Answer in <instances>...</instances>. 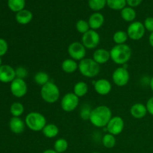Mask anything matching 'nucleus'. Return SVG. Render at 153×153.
<instances>
[{
    "label": "nucleus",
    "instance_id": "obj_1",
    "mask_svg": "<svg viewBox=\"0 0 153 153\" xmlns=\"http://www.w3.org/2000/svg\"><path fill=\"white\" fill-rule=\"evenodd\" d=\"M111 118L112 112L110 108L106 105H100L92 109L89 120L97 128H105Z\"/></svg>",
    "mask_w": 153,
    "mask_h": 153
},
{
    "label": "nucleus",
    "instance_id": "obj_2",
    "mask_svg": "<svg viewBox=\"0 0 153 153\" xmlns=\"http://www.w3.org/2000/svg\"><path fill=\"white\" fill-rule=\"evenodd\" d=\"M111 59L116 64L124 65L131 59V47L128 45L120 44L115 45L110 51Z\"/></svg>",
    "mask_w": 153,
    "mask_h": 153
},
{
    "label": "nucleus",
    "instance_id": "obj_3",
    "mask_svg": "<svg viewBox=\"0 0 153 153\" xmlns=\"http://www.w3.org/2000/svg\"><path fill=\"white\" fill-rule=\"evenodd\" d=\"M25 126L33 131H42L47 124L44 115L40 112L32 111L28 113L25 118Z\"/></svg>",
    "mask_w": 153,
    "mask_h": 153
},
{
    "label": "nucleus",
    "instance_id": "obj_4",
    "mask_svg": "<svg viewBox=\"0 0 153 153\" xmlns=\"http://www.w3.org/2000/svg\"><path fill=\"white\" fill-rule=\"evenodd\" d=\"M79 70L83 76L92 79L99 75L100 72V65L93 58H84L79 62Z\"/></svg>",
    "mask_w": 153,
    "mask_h": 153
},
{
    "label": "nucleus",
    "instance_id": "obj_5",
    "mask_svg": "<svg viewBox=\"0 0 153 153\" xmlns=\"http://www.w3.org/2000/svg\"><path fill=\"white\" fill-rule=\"evenodd\" d=\"M40 95L43 101L49 104H53L58 102L60 97L59 88L53 82L49 81L48 83L41 87Z\"/></svg>",
    "mask_w": 153,
    "mask_h": 153
},
{
    "label": "nucleus",
    "instance_id": "obj_6",
    "mask_svg": "<svg viewBox=\"0 0 153 153\" xmlns=\"http://www.w3.org/2000/svg\"><path fill=\"white\" fill-rule=\"evenodd\" d=\"M126 32L128 38L132 40H139L143 37L146 29L143 22L140 21H134L128 25Z\"/></svg>",
    "mask_w": 153,
    "mask_h": 153
},
{
    "label": "nucleus",
    "instance_id": "obj_7",
    "mask_svg": "<svg viewBox=\"0 0 153 153\" xmlns=\"http://www.w3.org/2000/svg\"><path fill=\"white\" fill-rule=\"evenodd\" d=\"M79 104V98L74 93H67L61 101V107L65 112H72L76 110Z\"/></svg>",
    "mask_w": 153,
    "mask_h": 153
},
{
    "label": "nucleus",
    "instance_id": "obj_8",
    "mask_svg": "<svg viewBox=\"0 0 153 153\" xmlns=\"http://www.w3.org/2000/svg\"><path fill=\"white\" fill-rule=\"evenodd\" d=\"M82 43L86 49H95L100 43V34L95 30L90 29L88 32L82 34Z\"/></svg>",
    "mask_w": 153,
    "mask_h": 153
},
{
    "label": "nucleus",
    "instance_id": "obj_9",
    "mask_svg": "<svg viewBox=\"0 0 153 153\" xmlns=\"http://www.w3.org/2000/svg\"><path fill=\"white\" fill-rule=\"evenodd\" d=\"M86 49L82 42H73L69 45L67 52L70 58L76 61H81L85 58L87 52Z\"/></svg>",
    "mask_w": 153,
    "mask_h": 153
},
{
    "label": "nucleus",
    "instance_id": "obj_10",
    "mask_svg": "<svg viewBox=\"0 0 153 153\" xmlns=\"http://www.w3.org/2000/svg\"><path fill=\"white\" fill-rule=\"evenodd\" d=\"M112 80L117 86H126L130 80L129 72L124 67H117L112 74Z\"/></svg>",
    "mask_w": 153,
    "mask_h": 153
},
{
    "label": "nucleus",
    "instance_id": "obj_11",
    "mask_svg": "<svg viewBox=\"0 0 153 153\" xmlns=\"http://www.w3.org/2000/svg\"><path fill=\"white\" fill-rule=\"evenodd\" d=\"M10 92L13 97L16 98H22L25 97L28 92V86L24 79L16 78L10 83Z\"/></svg>",
    "mask_w": 153,
    "mask_h": 153
},
{
    "label": "nucleus",
    "instance_id": "obj_12",
    "mask_svg": "<svg viewBox=\"0 0 153 153\" xmlns=\"http://www.w3.org/2000/svg\"><path fill=\"white\" fill-rule=\"evenodd\" d=\"M124 128H125V122L123 119L119 116L112 117L106 126L108 133H110L114 136L120 134L123 131Z\"/></svg>",
    "mask_w": 153,
    "mask_h": 153
},
{
    "label": "nucleus",
    "instance_id": "obj_13",
    "mask_svg": "<svg viewBox=\"0 0 153 153\" xmlns=\"http://www.w3.org/2000/svg\"><path fill=\"white\" fill-rule=\"evenodd\" d=\"M15 79L16 72L11 66L2 64L0 67V82L2 83H11Z\"/></svg>",
    "mask_w": 153,
    "mask_h": 153
},
{
    "label": "nucleus",
    "instance_id": "obj_14",
    "mask_svg": "<svg viewBox=\"0 0 153 153\" xmlns=\"http://www.w3.org/2000/svg\"><path fill=\"white\" fill-rule=\"evenodd\" d=\"M111 89V83L105 79H99L94 83V90L97 94L101 96H106L109 94Z\"/></svg>",
    "mask_w": 153,
    "mask_h": 153
},
{
    "label": "nucleus",
    "instance_id": "obj_15",
    "mask_svg": "<svg viewBox=\"0 0 153 153\" xmlns=\"http://www.w3.org/2000/svg\"><path fill=\"white\" fill-rule=\"evenodd\" d=\"M104 22V16L100 12H94L90 16L89 19H88V23H89L91 29L95 30V31L100 29L103 25Z\"/></svg>",
    "mask_w": 153,
    "mask_h": 153
},
{
    "label": "nucleus",
    "instance_id": "obj_16",
    "mask_svg": "<svg viewBox=\"0 0 153 153\" xmlns=\"http://www.w3.org/2000/svg\"><path fill=\"white\" fill-rule=\"evenodd\" d=\"M93 59L100 65L106 64L111 59L110 51L105 49H97L93 54Z\"/></svg>",
    "mask_w": 153,
    "mask_h": 153
},
{
    "label": "nucleus",
    "instance_id": "obj_17",
    "mask_svg": "<svg viewBox=\"0 0 153 153\" xmlns=\"http://www.w3.org/2000/svg\"><path fill=\"white\" fill-rule=\"evenodd\" d=\"M9 127H10V131L14 134H21L25 130V121L22 120L20 117H13L9 122Z\"/></svg>",
    "mask_w": 153,
    "mask_h": 153
},
{
    "label": "nucleus",
    "instance_id": "obj_18",
    "mask_svg": "<svg viewBox=\"0 0 153 153\" xmlns=\"http://www.w3.org/2000/svg\"><path fill=\"white\" fill-rule=\"evenodd\" d=\"M147 113L146 105L142 103H135L130 108V114L135 119H142Z\"/></svg>",
    "mask_w": 153,
    "mask_h": 153
},
{
    "label": "nucleus",
    "instance_id": "obj_19",
    "mask_svg": "<svg viewBox=\"0 0 153 153\" xmlns=\"http://www.w3.org/2000/svg\"><path fill=\"white\" fill-rule=\"evenodd\" d=\"M33 19V13L27 9H23L17 12L16 14V20L20 25H27L30 23Z\"/></svg>",
    "mask_w": 153,
    "mask_h": 153
},
{
    "label": "nucleus",
    "instance_id": "obj_20",
    "mask_svg": "<svg viewBox=\"0 0 153 153\" xmlns=\"http://www.w3.org/2000/svg\"><path fill=\"white\" fill-rule=\"evenodd\" d=\"M61 69L63 71L66 73H73L79 70V64L77 61L72 58H68V59L64 60L61 64Z\"/></svg>",
    "mask_w": 153,
    "mask_h": 153
},
{
    "label": "nucleus",
    "instance_id": "obj_21",
    "mask_svg": "<svg viewBox=\"0 0 153 153\" xmlns=\"http://www.w3.org/2000/svg\"><path fill=\"white\" fill-rule=\"evenodd\" d=\"M43 135L47 138H54L59 134V128L53 123H47L42 130Z\"/></svg>",
    "mask_w": 153,
    "mask_h": 153
},
{
    "label": "nucleus",
    "instance_id": "obj_22",
    "mask_svg": "<svg viewBox=\"0 0 153 153\" xmlns=\"http://www.w3.org/2000/svg\"><path fill=\"white\" fill-rule=\"evenodd\" d=\"M120 15L122 19L126 22H132L135 19L137 13L133 7L128 6V7H124L122 10H120Z\"/></svg>",
    "mask_w": 153,
    "mask_h": 153
},
{
    "label": "nucleus",
    "instance_id": "obj_23",
    "mask_svg": "<svg viewBox=\"0 0 153 153\" xmlns=\"http://www.w3.org/2000/svg\"><path fill=\"white\" fill-rule=\"evenodd\" d=\"M88 84L85 83V82H77L76 85H74L73 88V93L77 96L79 98L80 97H83L88 94Z\"/></svg>",
    "mask_w": 153,
    "mask_h": 153
},
{
    "label": "nucleus",
    "instance_id": "obj_24",
    "mask_svg": "<svg viewBox=\"0 0 153 153\" xmlns=\"http://www.w3.org/2000/svg\"><path fill=\"white\" fill-rule=\"evenodd\" d=\"M7 5L12 11L17 13L25 9V0H7Z\"/></svg>",
    "mask_w": 153,
    "mask_h": 153
},
{
    "label": "nucleus",
    "instance_id": "obj_25",
    "mask_svg": "<svg viewBox=\"0 0 153 153\" xmlns=\"http://www.w3.org/2000/svg\"><path fill=\"white\" fill-rule=\"evenodd\" d=\"M102 143L103 146L107 148V149H112L116 145V137L113 134H110V133H107L102 137Z\"/></svg>",
    "mask_w": 153,
    "mask_h": 153
},
{
    "label": "nucleus",
    "instance_id": "obj_26",
    "mask_svg": "<svg viewBox=\"0 0 153 153\" xmlns=\"http://www.w3.org/2000/svg\"><path fill=\"white\" fill-rule=\"evenodd\" d=\"M34 80L37 85L42 87L49 82V76L46 72L39 71L34 75Z\"/></svg>",
    "mask_w": 153,
    "mask_h": 153
},
{
    "label": "nucleus",
    "instance_id": "obj_27",
    "mask_svg": "<svg viewBox=\"0 0 153 153\" xmlns=\"http://www.w3.org/2000/svg\"><path fill=\"white\" fill-rule=\"evenodd\" d=\"M126 4V0H107V6L114 10H122Z\"/></svg>",
    "mask_w": 153,
    "mask_h": 153
},
{
    "label": "nucleus",
    "instance_id": "obj_28",
    "mask_svg": "<svg viewBox=\"0 0 153 153\" xmlns=\"http://www.w3.org/2000/svg\"><path fill=\"white\" fill-rule=\"evenodd\" d=\"M128 38V37L126 31H122V30L116 31L113 35V40L117 45L126 44Z\"/></svg>",
    "mask_w": 153,
    "mask_h": 153
},
{
    "label": "nucleus",
    "instance_id": "obj_29",
    "mask_svg": "<svg viewBox=\"0 0 153 153\" xmlns=\"http://www.w3.org/2000/svg\"><path fill=\"white\" fill-rule=\"evenodd\" d=\"M88 5L91 10L98 12L107 5V0H88Z\"/></svg>",
    "mask_w": 153,
    "mask_h": 153
},
{
    "label": "nucleus",
    "instance_id": "obj_30",
    "mask_svg": "<svg viewBox=\"0 0 153 153\" xmlns=\"http://www.w3.org/2000/svg\"><path fill=\"white\" fill-rule=\"evenodd\" d=\"M68 142L64 138H58L54 143V149L58 153H64L68 149Z\"/></svg>",
    "mask_w": 153,
    "mask_h": 153
},
{
    "label": "nucleus",
    "instance_id": "obj_31",
    "mask_svg": "<svg viewBox=\"0 0 153 153\" xmlns=\"http://www.w3.org/2000/svg\"><path fill=\"white\" fill-rule=\"evenodd\" d=\"M10 111L12 116L15 117H19L22 114L24 113V106L21 102H13V104L10 105Z\"/></svg>",
    "mask_w": 153,
    "mask_h": 153
},
{
    "label": "nucleus",
    "instance_id": "obj_32",
    "mask_svg": "<svg viewBox=\"0 0 153 153\" xmlns=\"http://www.w3.org/2000/svg\"><path fill=\"white\" fill-rule=\"evenodd\" d=\"M76 28L80 34H85V33L88 32L91 29L88 21L85 20V19H79V20H78L76 24Z\"/></svg>",
    "mask_w": 153,
    "mask_h": 153
},
{
    "label": "nucleus",
    "instance_id": "obj_33",
    "mask_svg": "<svg viewBox=\"0 0 153 153\" xmlns=\"http://www.w3.org/2000/svg\"><path fill=\"white\" fill-rule=\"evenodd\" d=\"M91 111H92V109L90 108L88 105H85L84 106H82L80 111L81 118H82V120H89Z\"/></svg>",
    "mask_w": 153,
    "mask_h": 153
},
{
    "label": "nucleus",
    "instance_id": "obj_34",
    "mask_svg": "<svg viewBox=\"0 0 153 153\" xmlns=\"http://www.w3.org/2000/svg\"><path fill=\"white\" fill-rule=\"evenodd\" d=\"M15 72H16V78H18V79H25L28 76V70L23 67H17L15 70Z\"/></svg>",
    "mask_w": 153,
    "mask_h": 153
},
{
    "label": "nucleus",
    "instance_id": "obj_35",
    "mask_svg": "<svg viewBox=\"0 0 153 153\" xmlns=\"http://www.w3.org/2000/svg\"><path fill=\"white\" fill-rule=\"evenodd\" d=\"M8 50V44L4 39L0 38V57L4 56Z\"/></svg>",
    "mask_w": 153,
    "mask_h": 153
},
{
    "label": "nucleus",
    "instance_id": "obj_36",
    "mask_svg": "<svg viewBox=\"0 0 153 153\" xmlns=\"http://www.w3.org/2000/svg\"><path fill=\"white\" fill-rule=\"evenodd\" d=\"M143 25H144L145 29L146 31H149L150 33L153 32V17L149 16V17L146 18L143 22Z\"/></svg>",
    "mask_w": 153,
    "mask_h": 153
},
{
    "label": "nucleus",
    "instance_id": "obj_37",
    "mask_svg": "<svg viewBox=\"0 0 153 153\" xmlns=\"http://www.w3.org/2000/svg\"><path fill=\"white\" fill-rule=\"evenodd\" d=\"M146 109H147L148 113L153 116V97L148 100L146 104Z\"/></svg>",
    "mask_w": 153,
    "mask_h": 153
},
{
    "label": "nucleus",
    "instance_id": "obj_38",
    "mask_svg": "<svg viewBox=\"0 0 153 153\" xmlns=\"http://www.w3.org/2000/svg\"><path fill=\"white\" fill-rule=\"evenodd\" d=\"M143 0H126V3L129 7H135L140 5L142 3Z\"/></svg>",
    "mask_w": 153,
    "mask_h": 153
},
{
    "label": "nucleus",
    "instance_id": "obj_39",
    "mask_svg": "<svg viewBox=\"0 0 153 153\" xmlns=\"http://www.w3.org/2000/svg\"><path fill=\"white\" fill-rule=\"evenodd\" d=\"M149 44H150V46L153 48V32L151 33L150 35H149Z\"/></svg>",
    "mask_w": 153,
    "mask_h": 153
},
{
    "label": "nucleus",
    "instance_id": "obj_40",
    "mask_svg": "<svg viewBox=\"0 0 153 153\" xmlns=\"http://www.w3.org/2000/svg\"><path fill=\"white\" fill-rule=\"evenodd\" d=\"M42 153H58V152H57L55 149H46V150H44Z\"/></svg>",
    "mask_w": 153,
    "mask_h": 153
},
{
    "label": "nucleus",
    "instance_id": "obj_41",
    "mask_svg": "<svg viewBox=\"0 0 153 153\" xmlns=\"http://www.w3.org/2000/svg\"><path fill=\"white\" fill-rule=\"evenodd\" d=\"M149 86H150L151 90L153 91V76L150 79V82H149Z\"/></svg>",
    "mask_w": 153,
    "mask_h": 153
},
{
    "label": "nucleus",
    "instance_id": "obj_42",
    "mask_svg": "<svg viewBox=\"0 0 153 153\" xmlns=\"http://www.w3.org/2000/svg\"><path fill=\"white\" fill-rule=\"evenodd\" d=\"M1 65H2V61H1V57H0V67H1Z\"/></svg>",
    "mask_w": 153,
    "mask_h": 153
},
{
    "label": "nucleus",
    "instance_id": "obj_43",
    "mask_svg": "<svg viewBox=\"0 0 153 153\" xmlns=\"http://www.w3.org/2000/svg\"><path fill=\"white\" fill-rule=\"evenodd\" d=\"M91 153H100V152H91Z\"/></svg>",
    "mask_w": 153,
    "mask_h": 153
}]
</instances>
